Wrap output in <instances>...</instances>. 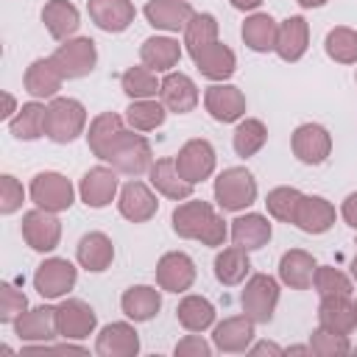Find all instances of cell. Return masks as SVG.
<instances>
[{
    "label": "cell",
    "mask_w": 357,
    "mask_h": 357,
    "mask_svg": "<svg viewBox=\"0 0 357 357\" xmlns=\"http://www.w3.org/2000/svg\"><path fill=\"white\" fill-rule=\"evenodd\" d=\"M173 231L184 240H201L204 245H223L229 229L226 220L206 204V201H195L187 198L184 204H178L173 209Z\"/></svg>",
    "instance_id": "cell-1"
},
{
    "label": "cell",
    "mask_w": 357,
    "mask_h": 357,
    "mask_svg": "<svg viewBox=\"0 0 357 357\" xmlns=\"http://www.w3.org/2000/svg\"><path fill=\"white\" fill-rule=\"evenodd\" d=\"M86 126V109L75 98H50L47 103V123H45V137H50L59 145L73 142L75 137L84 134Z\"/></svg>",
    "instance_id": "cell-2"
},
{
    "label": "cell",
    "mask_w": 357,
    "mask_h": 357,
    "mask_svg": "<svg viewBox=\"0 0 357 357\" xmlns=\"http://www.w3.org/2000/svg\"><path fill=\"white\" fill-rule=\"evenodd\" d=\"M106 162H109L117 173L142 176V173H148L151 165H153V151H151V142H148L142 134L123 131V134L117 137V142L112 145Z\"/></svg>",
    "instance_id": "cell-3"
},
{
    "label": "cell",
    "mask_w": 357,
    "mask_h": 357,
    "mask_svg": "<svg viewBox=\"0 0 357 357\" xmlns=\"http://www.w3.org/2000/svg\"><path fill=\"white\" fill-rule=\"evenodd\" d=\"M215 201L226 212H240L257 201V181L245 167H226L215 178Z\"/></svg>",
    "instance_id": "cell-4"
},
{
    "label": "cell",
    "mask_w": 357,
    "mask_h": 357,
    "mask_svg": "<svg viewBox=\"0 0 357 357\" xmlns=\"http://www.w3.org/2000/svg\"><path fill=\"white\" fill-rule=\"evenodd\" d=\"M240 304H243V315H248L254 324H268L279 304V282L268 273H254L245 282Z\"/></svg>",
    "instance_id": "cell-5"
},
{
    "label": "cell",
    "mask_w": 357,
    "mask_h": 357,
    "mask_svg": "<svg viewBox=\"0 0 357 357\" xmlns=\"http://www.w3.org/2000/svg\"><path fill=\"white\" fill-rule=\"evenodd\" d=\"M50 59L64 78H84L95 70L98 47L89 36H75V39H64V45H59Z\"/></svg>",
    "instance_id": "cell-6"
},
{
    "label": "cell",
    "mask_w": 357,
    "mask_h": 357,
    "mask_svg": "<svg viewBox=\"0 0 357 357\" xmlns=\"http://www.w3.org/2000/svg\"><path fill=\"white\" fill-rule=\"evenodd\" d=\"M31 201L39 206V209H47V212H64L73 206V184L67 176L61 173H53V170H45V173H36L33 181H31Z\"/></svg>",
    "instance_id": "cell-7"
},
{
    "label": "cell",
    "mask_w": 357,
    "mask_h": 357,
    "mask_svg": "<svg viewBox=\"0 0 357 357\" xmlns=\"http://www.w3.org/2000/svg\"><path fill=\"white\" fill-rule=\"evenodd\" d=\"M75 279H78V273H75L73 262H67L61 257H50L36 268L33 287L42 298H61L75 287Z\"/></svg>",
    "instance_id": "cell-8"
},
{
    "label": "cell",
    "mask_w": 357,
    "mask_h": 357,
    "mask_svg": "<svg viewBox=\"0 0 357 357\" xmlns=\"http://www.w3.org/2000/svg\"><path fill=\"white\" fill-rule=\"evenodd\" d=\"M98 315L95 310L81 298H64L56 307V329L64 340H84L95 332Z\"/></svg>",
    "instance_id": "cell-9"
},
{
    "label": "cell",
    "mask_w": 357,
    "mask_h": 357,
    "mask_svg": "<svg viewBox=\"0 0 357 357\" xmlns=\"http://www.w3.org/2000/svg\"><path fill=\"white\" fill-rule=\"evenodd\" d=\"M22 240L33 248V251H53L61 240V220L56 218V212L47 209H31L22 215Z\"/></svg>",
    "instance_id": "cell-10"
},
{
    "label": "cell",
    "mask_w": 357,
    "mask_h": 357,
    "mask_svg": "<svg viewBox=\"0 0 357 357\" xmlns=\"http://www.w3.org/2000/svg\"><path fill=\"white\" fill-rule=\"evenodd\" d=\"M290 148H293V156L304 165H324L326 156L332 153V137L324 126L318 123H304L293 131L290 137Z\"/></svg>",
    "instance_id": "cell-11"
},
{
    "label": "cell",
    "mask_w": 357,
    "mask_h": 357,
    "mask_svg": "<svg viewBox=\"0 0 357 357\" xmlns=\"http://www.w3.org/2000/svg\"><path fill=\"white\" fill-rule=\"evenodd\" d=\"M173 159H176V167H178L181 178L190 181V184H198V181L209 178L212 170H215V148L206 139L184 142Z\"/></svg>",
    "instance_id": "cell-12"
},
{
    "label": "cell",
    "mask_w": 357,
    "mask_h": 357,
    "mask_svg": "<svg viewBox=\"0 0 357 357\" xmlns=\"http://www.w3.org/2000/svg\"><path fill=\"white\" fill-rule=\"evenodd\" d=\"M195 282V262L184 251H167L156 262V284L167 293H184Z\"/></svg>",
    "instance_id": "cell-13"
},
{
    "label": "cell",
    "mask_w": 357,
    "mask_h": 357,
    "mask_svg": "<svg viewBox=\"0 0 357 357\" xmlns=\"http://www.w3.org/2000/svg\"><path fill=\"white\" fill-rule=\"evenodd\" d=\"M78 192H81V201L89 206V209H103L112 204V198L117 195V170L114 167H89L78 184Z\"/></svg>",
    "instance_id": "cell-14"
},
{
    "label": "cell",
    "mask_w": 357,
    "mask_h": 357,
    "mask_svg": "<svg viewBox=\"0 0 357 357\" xmlns=\"http://www.w3.org/2000/svg\"><path fill=\"white\" fill-rule=\"evenodd\" d=\"M117 209H120V215H123L126 220H131V223H145V220H151V218L156 215L159 201H156V195L151 192L148 184L131 178V181L123 184V190H120Z\"/></svg>",
    "instance_id": "cell-15"
},
{
    "label": "cell",
    "mask_w": 357,
    "mask_h": 357,
    "mask_svg": "<svg viewBox=\"0 0 357 357\" xmlns=\"http://www.w3.org/2000/svg\"><path fill=\"white\" fill-rule=\"evenodd\" d=\"M204 106L218 123H234L245 114V95L231 84H212L204 92Z\"/></svg>",
    "instance_id": "cell-16"
},
{
    "label": "cell",
    "mask_w": 357,
    "mask_h": 357,
    "mask_svg": "<svg viewBox=\"0 0 357 357\" xmlns=\"http://www.w3.org/2000/svg\"><path fill=\"white\" fill-rule=\"evenodd\" d=\"M192 61H195L198 73H201L204 78L215 81V84L231 78L234 70H237V56H234V50H231L229 45H223V42H212V45L201 47L198 53H192Z\"/></svg>",
    "instance_id": "cell-17"
},
{
    "label": "cell",
    "mask_w": 357,
    "mask_h": 357,
    "mask_svg": "<svg viewBox=\"0 0 357 357\" xmlns=\"http://www.w3.org/2000/svg\"><path fill=\"white\" fill-rule=\"evenodd\" d=\"M14 332L20 340L25 343H47L59 335L56 329V307H33V310H25L17 321H14Z\"/></svg>",
    "instance_id": "cell-18"
},
{
    "label": "cell",
    "mask_w": 357,
    "mask_h": 357,
    "mask_svg": "<svg viewBox=\"0 0 357 357\" xmlns=\"http://www.w3.org/2000/svg\"><path fill=\"white\" fill-rule=\"evenodd\" d=\"M95 351L100 357H134L139 351V335L126 321L106 324L95 340Z\"/></svg>",
    "instance_id": "cell-19"
},
{
    "label": "cell",
    "mask_w": 357,
    "mask_h": 357,
    "mask_svg": "<svg viewBox=\"0 0 357 357\" xmlns=\"http://www.w3.org/2000/svg\"><path fill=\"white\" fill-rule=\"evenodd\" d=\"M89 20L106 33H123L134 22V3L131 0H86Z\"/></svg>",
    "instance_id": "cell-20"
},
{
    "label": "cell",
    "mask_w": 357,
    "mask_h": 357,
    "mask_svg": "<svg viewBox=\"0 0 357 357\" xmlns=\"http://www.w3.org/2000/svg\"><path fill=\"white\" fill-rule=\"evenodd\" d=\"M159 100L165 103L167 112L187 114L198 106V86L184 73H167L162 78V86H159Z\"/></svg>",
    "instance_id": "cell-21"
},
{
    "label": "cell",
    "mask_w": 357,
    "mask_h": 357,
    "mask_svg": "<svg viewBox=\"0 0 357 357\" xmlns=\"http://www.w3.org/2000/svg\"><path fill=\"white\" fill-rule=\"evenodd\" d=\"M192 6L187 0H148L145 3V20L159 28V31H184L190 17H192Z\"/></svg>",
    "instance_id": "cell-22"
},
{
    "label": "cell",
    "mask_w": 357,
    "mask_h": 357,
    "mask_svg": "<svg viewBox=\"0 0 357 357\" xmlns=\"http://www.w3.org/2000/svg\"><path fill=\"white\" fill-rule=\"evenodd\" d=\"M251 340H254V321H251L248 315L226 318V321H220V324L212 329V343H215L220 351H229V354L248 351Z\"/></svg>",
    "instance_id": "cell-23"
},
{
    "label": "cell",
    "mask_w": 357,
    "mask_h": 357,
    "mask_svg": "<svg viewBox=\"0 0 357 357\" xmlns=\"http://www.w3.org/2000/svg\"><path fill=\"white\" fill-rule=\"evenodd\" d=\"M318 326L329 332L349 335L357 326V312L351 296H324L318 307Z\"/></svg>",
    "instance_id": "cell-24"
},
{
    "label": "cell",
    "mask_w": 357,
    "mask_h": 357,
    "mask_svg": "<svg viewBox=\"0 0 357 357\" xmlns=\"http://www.w3.org/2000/svg\"><path fill=\"white\" fill-rule=\"evenodd\" d=\"M296 226L307 234H324L335 226V206L321 195H301Z\"/></svg>",
    "instance_id": "cell-25"
},
{
    "label": "cell",
    "mask_w": 357,
    "mask_h": 357,
    "mask_svg": "<svg viewBox=\"0 0 357 357\" xmlns=\"http://www.w3.org/2000/svg\"><path fill=\"white\" fill-rule=\"evenodd\" d=\"M310 45V25L304 17H287L279 25V36H276V56L282 61H298L307 53Z\"/></svg>",
    "instance_id": "cell-26"
},
{
    "label": "cell",
    "mask_w": 357,
    "mask_h": 357,
    "mask_svg": "<svg viewBox=\"0 0 357 357\" xmlns=\"http://www.w3.org/2000/svg\"><path fill=\"white\" fill-rule=\"evenodd\" d=\"M148 178L156 187V192H162L170 201H187L192 195V187H195V184H190V181L181 178V173L176 167V159H159V162H153L151 170H148Z\"/></svg>",
    "instance_id": "cell-27"
},
{
    "label": "cell",
    "mask_w": 357,
    "mask_h": 357,
    "mask_svg": "<svg viewBox=\"0 0 357 357\" xmlns=\"http://www.w3.org/2000/svg\"><path fill=\"white\" fill-rule=\"evenodd\" d=\"M315 268L318 265H315L312 254H307L304 248H290L279 259V279L293 290H307V287H312Z\"/></svg>",
    "instance_id": "cell-28"
},
{
    "label": "cell",
    "mask_w": 357,
    "mask_h": 357,
    "mask_svg": "<svg viewBox=\"0 0 357 357\" xmlns=\"http://www.w3.org/2000/svg\"><path fill=\"white\" fill-rule=\"evenodd\" d=\"M75 257H78V265L92 271V273H100L112 265L114 259V245L112 240L103 234V231H89L78 240V248H75Z\"/></svg>",
    "instance_id": "cell-29"
},
{
    "label": "cell",
    "mask_w": 357,
    "mask_h": 357,
    "mask_svg": "<svg viewBox=\"0 0 357 357\" xmlns=\"http://www.w3.org/2000/svg\"><path fill=\"white\" fill-rule=\"evenodd\" d=\"M42 22H45V28L53 39L64 42L78 31L81 17H78V8L70 0H47L45 8H42Z\"/></svg>",
    "instance_id": "cell-30"
},
{
    "label": "cell",
    "mask_w": 357,
    "mask_h": 357,
    "mask_svg": "<svg viewBox=\"0 0 357 357\" xmlns=\"http://www.w3.org/2000/svg\"><path fill=\"white\" fill-rule=\"evenodd\" d=\"M61 81H64V75L59 73L53 59H36L25 70V92L33 98H45V100L56 98V92L61 89Z\"/></svg>",
    "instance_id": "cell-31"
},
{
    "label": "cell",
    "mask_w": 357,
    "mask_h": 357,
    "mask_svg": "<svg viewBox=\"0 0 357 357\" xmlns=\"http://www.w3.org/2000/svg\"><path fill=\"white\" fill-rule=\"evenodd\" d=\"M123 131H126V128H123V117H120V114H114V112H103V114H98V117L89 123V131H86L89 151H92L98 159L106 162L112 145L117 142V137H120Z\"/></svg>",
    "instance_id": "cell-32"
},
{
    "label": "cell",
    "mask_w": 357,
    "mask_h": 357,
    "mask_svg": "<svg viewBox=\"0 0 357 357\" xmlns=\"http://www.w3.org/2000/svg\"><path fill=\"white\" fill-rule=\"evenodd\" d=\"M268 240H271V223L265 215L248 212V215H240L231 220V243L234 245L254 251V248H262Z\"/></svg>",
    "instance_id": "cell-33"
},
{
    "label": "cell",
    "mask_w": 357,
    "mask_h": 357,
    "mask_svg": "<svg viewBox=\"0 0 357 357\" xmlns=\"http://www.w3.org/2000/svg\"><path fill=\"white\" fill-rule=\"evenodd\" d=\"M139 59L153 73H170L181 59V45L170 36H151L139 47Z\"/></svg>",
    "instance_id": "cell-34"
},
{
    "label": "cell",
    "mask_w": 357,
    "mask_h": 357,
    "mask_svg": "<svg viewBox=\"0 0 357 357\" xmlns=\"http://www.w3.org/2000/svg\"><path fill=\"white\" fill-rule=\"evenodd\" d=\"M120 307L131 321H151L162 310V296L151 284H134L123 293Z\"/></svg>",
    "instance_id": "cell-35"
},
{
    "label": "cell",
    "mask_w": 357,
    "mask_h": 357,
    "mask_svg": "<svg viewBox=\"0 0 357 357\" xmlns=\"http://www.w3.org/2000/svg\"><path fill=\"white\" fill-rule=\"evenodd\" d=\"M45 123H47V106L39 103V100H31V103H22L17 109V114L8 120V131L17 137V139H39L45 137Z\"/></svg>",
    "instance_id": "cell-36"
},
{
    "label": "cell",
    "mask_w": 357,
    "mask_h": 357,
    "mask_svg": "<svg viewBox=\"0 0 357 357\" xmlns=\"http://www.w3.org/2000/svg\"><path fill=\"white\" fill-rule=\"evenodd\" d=\"M248 271H251V259H248V251L240 245H229L215 257V279L226 287L240 284L248 276Z\"/></svg>",
    "instance_id": "cell-37"
},
{
    "label": "cell",
    "mask_w": 357,
    "mask_h": 357,
    "mask_svg": "<svg viewBox=\"0 0 357 357\" xmlns=\"http://www.w3.org/2000/svg\"><path fill=\"white\" fill-rule=\"evenodd\" d=\"M243 42L257 50V53H268V50H276V36H279V25L271 14H251L245 22H243Z\"/></svg>",
    "instance_id": "cell-38"
},
{
    "label": "cell",
    "mask_w": 357,
    "mask_h": 357,
    "mask_svg": "<svg viewBox=\"0 0 357 357\" xmlns=\"http://www.w3.org/2000/svg\"><path fill=\"white\" fill-rule=\"evenodd\" d=\"M176 318L187 332H204L215 324V307L204 296H184L176 307Z\"/></svg>",
    "instance_id": "cell-39"
},
{
    "label": "cell",
    "mask_w": 357,
    "mask_h": 357,
    "mask_svg": "<svg viewBox=\"0 0 357 357\" xmlns=\"http://www.w3.org/2000/svg\"><path fill=\"white\" fill-rule=\"evenodd\" d=\"M231 142H234V153L243 156V159H248V156L259 153L262 145L268 142V128H265L262 120H257V117H245V120L237 123V128H234V139H231Z\"/></svg>",
    "instance_id": "cell-40"
},
{
    "label": "cell",
    "mask_w": 357,
    "mask_h": 357,
    "mask_svg": "<svg viewBox=\"0 0 357 357\" xmlns=\"http://www.w3.org/2000/svg\"><path fill=\"white\" fill-rule=\"evenodd\" d=\"M165 103L162 100H153V98H142V100H134L128 109H126V123L134 128V131H153L165 123Z\"/></svg>",
    "instance_id": "cell-41"
},
{
    "label": "cell",
    "mask_w": 357,
    "mask_h": 357,
    "mask_svg": "<svg viewBox=\"0 0 357 357\" xmlns=\"http://www.w3.org/2000/svg\"><path fill=\"white\" fill-rule=\"evenodd\" d=\"M120 86L131 100H142V98H156L162 81H156V73L151 67H128L120 75Z\"/></svg>",
    "instance_id": "cell-42"
},
{
    "label": "cell",
    "mask_w": 357,
    "mask_h": 357,
    "mask_svg": "<svg viewBox=\"0 0 357 357\" xmlns=\"http://www.w3.org/2000/svg\"><path fill=\"white\" fill-rule=\"evenodd\" d=\"M326 56L337 64H357V31L340 25V28H332L326 33Z\"/></svg>",
    "instance_id": "cell-43"
},
{
    "label": "cell",
    "mask_w": 357,
    "mask_h": 357,
    "mask_svg": "<svg viewBox=\"0 0 357 357\" xmlns=\"http://www.w3.org/2000/svg\"><path fill=\"white\" fill-rule=\"evenodd\" d=\"M212 42H218V20L212 14H192L184 28V45H187L190 56Z\"/></svg>",
    "instance_id": "cell-44"
},
{
    "label": "cell",
    "mask_w": 357,
    "mask_h": 357,
    "mask_svg": "<svg viewBox=\"0 0 357 357\" xmlns=\"http://www.w3.org/2000/svg\"><path fill=\"white\" fill-rule=\"evenodd\" d=\"M298 204H301V192L296 187H276L265 198L268 215L276 218V220H282V223H296Z\"/></svg>",
    "instance_id": "cell-45"
},
{
    "label": "cell",
    "mask_w": 357,
    "mask_h": 357,
    "mask_svg": "<svg viewBox=\"0 0 357 357\" xmlns=\"http://www.w3.org/2000/svg\"><path fill=\"white\" fill-rule=\"evenodd\" d=\"M312 287L318 290V296H351V279L332 268V265H321L315 268V276H312Z\"/></svg>",
    "instance_id": "cell-46"
},
{
    "label": "cell",
    "mask_w": 357,
    "mask_h": 357,
    "mask_svg": "<svg viewBox=\"0 0 357 357\" xmlns=\"http://www.w3.org/2000/svg\"><path fill=\"white\" fill-rule=\"evenodd\" d=\"M310 349L312 354L318 357H343L351 351V343H349V335H340V332H329L324 326H318L310 337Z\"/></svg>",
    "instance_id": "cell-47"
},
{
    "label": "cell",
    "mask_w": 357,
    "mask_h": 357,
    "mask_svg": "<svg viewBox=\"0 0 357 357\" xmlns=\"http://www.w3.org/2000/svg\"><path fill=\"white\" fill-rule=\"evenodd\" d=\"M25 310H28L25 293L6 282V284L0 287V321H3V324H14Z\"/></svg>",
    "instance_id": "cell-48"
},
{
    "label": "cell",
    "mask_w": 357,
    "mask_h": 357,
    "mask_svg": "<svg viewBox=\"0 0 357 357\" xmlns=\"http://www.w3.org/2000/svg\"><path fill=\"white\" fill-rule=\"evenodd\" d=\"M22 198H25V192H22V184L14 178V176H3V181H0V212L3 215H11V212H17L20 206H22Z\"/></svg>",
    "instance_id": "cell-49"
},
{
    "label": "cell",
    "mask_w": 357,
    "mask_h": 357,
    "mask_svg": "<svg viewBox=\"0 0 357 357\" xmlns=\"http://www.w3.org/2000/svg\"><path fill=\"white\" fill-rule=\"evenodd\" d=\"M212 346L201 335H187L184 340L176 343V357H209Z\"/></svg>",
    "instance_id": "cell-50"
},
{
    "label": "cell",
    "mask_w": 357,
    "mask_h": 357,
    "mask_svg": "<svg viewBox=\"0 0 357 357\" xmlns=\"http://www.w3.org/2000/svg\"><path fill=\"white\" fill-rule=\"evenodd\" d=\"M340 215H343V220H346L351 229H357V192L346 195V201H343V206H340Z\"/></svg>",
    "instance_id": "cell-51"
},
{
    "label": "cell",
    "mask_w": 357,
    "mask_h": 357,
    "mask_svg": "<svg viewBox=\"0 0 357 357\" xmlns=\"http://www.w3.org/2000/svg\"><path fill=\"white\" fill-rule=\"evenodd\" d=\"M248 351L251 354H284V349L282 346H276V343H257V346H248Z\"/></svg>",
    "instance_id": "cell-52"
},
{
    "label": "cell",
    "mask_w": 357,
    "mask_h": 357,
    "mask_svg": "<svg viewBox=\"0 0 357 357\" xmlns=\"http://www.w3.org/2000/svg\"><path fill=\"white\" fill-rule=\"evenodd\" d=\"M14 112H17V100H14V95H11V92H3V112H0V117L11 120Z\"/></svg>",
    "instance_id": "cell-53"
},
{
    "label": "cell",
    "mask_w": 357,
    "mask_h": 357,
    "mask_svg": "<svg viewBox=\"0 0 357 357\" xmlns=\"http://www.w3.org/2000/svg\"><path fill=\"white\" fill-rule=\"evenodd\" d=\"M237 11H254V8H259L262 6V0H229Z\"/></svg>",
    "instance_id": "cell-54"
},
{
    "label": "cell",
    "mask_w": 357,
    "mask_h": 357,
    "mask_svg": "<svg viewBox=\"0 0 357 357\" xmlns=\"http://www.w3.org/2000/svg\"><path fill=\"white\" fill-rule=\"evenodd\" d=\"M301 8H321V6H326L329 0H296Z\"/></svg>",
    "instance_id": "cell-55"
},
{
    "label": "cell",
    "mask_w": 357,
    "mask_h": 357,
    "mask_svg": "<svg viewBox=\"0 0 357 357\" xmlns=\"http://www.w3.org/2000/svg\"><path fill=\"white\" fill-rule=\"evenodd\" d=\"M312 349L310 346H290V349H284V354H310Z\"/></svg>",
    "instance_id": "cell-56"
},
{
    "label": "cell",
    "mask_w": 357,
    "mask_h": 357,
    "mask_svg": "<svg viewBox=\"0 0 357 357\" xmlns=\"http://www.w3.org/2000/svg\"><path fill=\"white\" fill-rule=\"evenodd\" d=\"M357 245V243H354ZM351 276L357 279V251H354V257H351Z\"/></svg>",
    "instance_id": "cell-57"
},
{
    "label": "cell",
    "mask_w": 357,
    "mask_h": 357,
    "mask_svg": "<svg viewBox=\"0 0 357 357\" xmlns=\"http://www.w3.org/2000/svg\"><path fill=\"white\" fill-rule=\"evenodd\" d=\"M354 312H357V301H354Z\"/></svg>",
    "instance_id": "cell-58"
}]
</instances>
